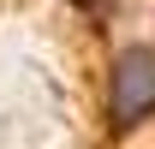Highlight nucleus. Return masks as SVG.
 I'll return each mask as SVG.
<instances>
[{
  "label": "nucleus",
  "instance_id": "1",
  "mask_svg": "<svg viewBox=\"0 0 155 149\" xmlns=\"http://www.w3.org/2000/svg\"><path fill=\"white\" fill-rule=\"evenodd\" d=\"M155 108V48H125L114 60V125H137Z\"/></svg>",
  "mask_w": 155,
  "mask_h": 149
}]
</instances>
